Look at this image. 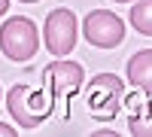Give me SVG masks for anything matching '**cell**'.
Here are the masks:
<instances>
[{
  "mask_svg": "<svg viewBox=\"0 0 152 137\" xmlns=\"http://www.w3.org/2000/svg\"><path fill=\"white\" fill-rule=\"evenodd\" d=\"M52 107H55L52 92L34 89V85H12L6 95V110L21 128H37L40 122H46L52 116Z\"/></svg>",
  "mask_w": 152,
  "mask_h": 137,
  "instance_id": "obj_1",
  "label": "cell"
},
{
  "mask_svg": "<svg viewBox=\"0 0 152 137\" xmlns=\"http://www.w3.org/2000/svg\"><path fill=\"white\" fill-rule=\"evenodd\" d=\"M0 49L9 61H31L40 49V34H37V24L24 15L6 18L0 24Z\"/></svg>",
  "mask_w": 152,
  "mask_h": 137,
  "instance_id": "obj_2",
  "label": "cell"
},
{
  "mask_svg": "<svg viewBox=\"0 0 152 137\" xmlns=\"http://www.w3.org/2000/svg\"><path fill=\"white\" fill-rule=\"evenodd\" d=\"M125 101V85L116 73H97L85 89V104L97 119H113Z\"/></svg>",
  "mask_w": 152,
  "mask_h": 137,
  "instance_id": "obj_3",
  "label": "cell"
},
{
  "mask_svg": "<svg viewBox=\"0 0 152 137\" xmlns=\"http://www.w3.org/2000/svg\"><path fill=\"white\" fill-rule=\"evenodd\" d=\"M76 37H79V21L70 9H52L46 15L43 24V43L46 52H52L58 58H67L76 46Z\"/></svg>",
  "mask_w": 152,
  "mask_h": 137,
  "instance_id": "obj_4",
  "label": "cell"
},
{
  "mask_svg": "<svg viewBox=\"0 0 152 137\" xmlns=\"http://www.w3.org/2000/svg\"><path fill=\"white\" fill-rule=\"evenodd\" d=\"M85 40L97 49H113L125 40V21L110 9H91L82 21Z\"/></svg>",
  "mask_w": 152,
  "mask_h": 137,
  "instance_id": "obj_5",
  "label": "cell"
},
{
  "mask_svg": "<svg viewBox=\"0 0 152 137\" xmlns=\"http://www.w3.org/2000/svg\"><path fill=\"white\" fill-rule=\"evenodd\" d=\"M43 79L49 85V92H52V97H67V95H76L82 89L85 70H82V64H76V61L58 58V61H52V64L43 70Z\"/></svg>",
  "mask_w": 152,
  "mask_h": 137,
  "instance_id": "obj_6",
  "label": "cell"
},
{
  "mask_svg": "<svg viewBox=\"0 0 152 137\" xmlns=\"http://www.w3.org/2000/svg\"><path fill=\"white\" fill-rule=\"evenodd\" d=\"M128 82L143 95H152V49H140L137 55L128 58Z\"/></svg>",
  "mask_w": 152,
  "mask_h": 137,
  "instance_id": "obj_7",
  "label": "cell"
},
{
  "mask_svg": "<svg viewBox=\"0 0 152 137\" xmlns=\"http://www.w3.org/2000/svg\"><path fill=\"white\" fill-rule=\"evenodd\" d=\"M128 131H131L134 137H152V101H143L140 110H134V113H131Z\"/></svg>",
  "mask_w": 152,
  "mask_h": 137,
  "instance_id": "obj_8",
  "label": "cell"
},
{
  "mask_svg": "<svg viewBox=\"0 0 152 137\" xmlns=\"http://www.w3.org/2000/svg\"><path fill=\"white\" fill-rule=\"evenodd\" d=\"M131 24L137 34L152 37V0H137L131 6Z\"/></svg>",
  "mask_w": 152,
  "mask_h": 137,
  "instance_id": "obj_9",
  "label": "cell"
},
{
  "mask_svg": "<svg viewBox=\"0 0 152 137\" xmlns=\"http://www.w3.org/2000/svg\"><path fill=\"white\" fill-rule=\"evenodd\" d=\"M0 137H15V131H12L9 125H0Z\"/></svg>",
  "mask_w": 152,
  "mask_h": 137,
  "instance_id": "obj_10",
  "label": "cell"
},
{
  "mask_svg": "<svg viewBox=\"0 0 152 137\" xmlns=\"http://www.w3.org/2000/svg\"><path fill=\"white\" fill-rule=\"evenodd\" d=\"M6 9H9V0H0V15H3Z\"/></svg>",
  "mask_w": 152,
  "mask_h": 137,
  "instance_id": "obj_11",
  "label": "cell"
},
{
  "mask_svg": "<svg viewBox=\"0 0 152 137\" xmlns=\"http://www.w3.org/2000/svg\"><path fill=\"white\" fill-rule=\"evenodd\" d=\"M21 3H37V0H21Z\"/></svg>",
  "mask_w": 152,
  "mask_h": 137,
  "instance_id": "obj_12",
  "label": "cell"
},
{
  "mask_svg": "<svg viewBox=\"0 0 152 137\" xmlns=\"http://www.w3.org/2000/svg\"><path fill=\"white\" fill-rule=\"evenodd\" d=\"M116 3H131V0H116Z\"/></svg>",
  "mask_w": 152,
  "mask_h": 137,
  "instance_id": "obj_13",
  "label": "cell"
},
{
  "mask_svg": "<svg viewBox=\"0 0 152 137\" xmlns=\"http://www.w3.org/2000/svg\"><path fill=\"white\" fill-rule=\"evenodd\" d=\"M0 101H3V92H0Z\"/></svg>",
  "mask_w": 152,
  "mask_h": 137,
  "instance_id": "obj_14",
  "label": "cell"
}]
</instances>
